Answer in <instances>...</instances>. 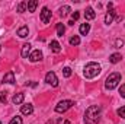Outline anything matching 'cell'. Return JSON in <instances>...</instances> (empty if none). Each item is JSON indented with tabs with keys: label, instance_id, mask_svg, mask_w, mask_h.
Here are the masks:
<instances>
[{
	"label": "cell",
	"instance_id": "484cf974",
	"mask_svg": "<svg viewBox=\"0 0 125 124\" xmlns=\"http://www.w3.org/2000/svg\"><path fill=\"white\" fill-rule=\"evenodd\" d=\"M118 115L122 117V118H125V107H121V108L118 110Z\"/></svg>",
	"mask_w": 125,
	"mask_h": 124
},
{
	"label": "cell",
	"instance_id": "9a60e30c",
	"mask_svg": "<svg viewBox=\"0 0 125 124\" xmlns=\"http://www.w3.org/2000/svg\"><path fill=\"white\" fill-rule=\"evenodd\" d=\"M28 34H29L28 26H22V28H19V29H18V35H19L21 38H26V37H28Z\"/></svg>",
	"mask_w": 125,
	"mask_h": 124
},
{
	"label": "cell",
	"instance_id": "7402d4cb",
	"mask_svg": "<svg viewBox=\"0 0 125 124\" xmlns=\"http://www.w3.org/2000/svg\"><path fill=\"white\" fill-rule=\"evenodd\" d=\"M28 7V1H22V3H19V6H18V12H25V9Z\"/></svg>",
	"mask_w": 125,
	"mask_h": 124
},
{
	"label": "cell",
	"instance_id": "5bb4252c",
	"mask_svg": "<svg viewBox=\"0 0 125 124\" xmlns=\"http://www.w3.org/2000/svg\"><path fill=\"white\" fill-rule=\"evenodd\" d=\"M89 31H90V24H86V22H84V24L80 25V34H82V35H87Z\"/></svg>",
	"mask_w": 125,
	"mask_h": 124
},
{
	"label": "cell",
	"instance_id": "44dd1931",
	"mask_svg": "<svg viewBox=\"0 0 125 124\" xmlns=\"http://www.w3.org/2000/svg\"><path fill=\"white\" fill-rule=\"evenodd\" d=\"M70 10H71V9H70L68 6H64V7H61V9H60V15L64 18V16H67V15L70 13Z\"/></svg>",
	"mask_w": 125,
	"mask_h": 124
},
{
	"label": "cell",
	"instance_id": "cb8c5ba5",
	"mask_svg": "<svg viewBox=\"0 0 125 124\" xmlns=\"http://www.w3.org/2000/svg\"><path fill=\"white\" fill-rule=\"evenodd\" d=\"M62 76L64 77H70L71 76V69L70 67H64L62 69Z\"/></svg>",
	"mask_w": 125,
	"mask_h": 124
},
{
	"label": "cell",
	"instance_id": "ffe728a7",
	"mask_svg": "<svg viewBox=\"0 0 125 124\" xmlns=\"http://www.w3.org/2000/svg\"><path fill=\"white\" fill-rule=\"evenodd\" d=\"M70 44H71V45H79V44H80V38H79L77 35H73V37L70 38Z\"/></svg>",
	"mask_w": 125,
	"mask_h": 124
},
{
	"label": "cell",
	"instance_id": "83f0119b",
	"mask_svg": "<svg viewBox=\"0 0 125 124\" xmlns=\"http://www.w3.org/2000/svg\"><path fill=\"white\" fill-rule=\"evenodd\" d=\"M115 45H116L118 48H121V47L124 45V41H122V39H116V42H115Z\"/></svg>",
	"mask_w": 125,
	"mask_h": 124
},
{
	"label": "cell",
	"instance_id": "603a6c76",
	"mask_svg": "<svg viewBox=\"0 0 125 124\" xmlns=\"http://www.w3.org/2000/svg\"><path fill=\"white\" fill-rule=\"evenodd\" d=\"M9 124H23V121H22V118H21V117H18V115H16V117H13V118L10 120V123H9Z\"/></svg>",
	"mask_w": 125,
	"mask_h": 124
},
{
	"label": "cell",
	"instance_id": "7a4b0ae2",
	"mask_svg": "<svg viewBox=\"0 0 125 124\" xmlns=\"http://www.w3.org/2000/svg\"><path fill=\"white\" fill-rule=\"evenodd\" d=\"M100 73V66L97 63H89L84 67V77L86 79H93Z\"/></svg>",
	"mask_w": 125,
	"mask_h": 124
},
{
	"label": "cell",
	"instance_id": "277c9868",
	"mask_svg": "<svg viewBox=\"0 0 125 124\" xmlns=\"http://www.w3.org/2000/svg\"><path fill=\"white\" fill-rule=\"evenodd\" d=\"M73 107V101H61L58 102V105L55 107V111L57 112H65L67 110H70Z\"/></svg>",
	"mask_w": 125,
	"mask_h": 124
},
{
	"label": "cell",
	"instance_id": "8992f818",
	"mask_svg": "<svg viewBox=\"0 0 125 124\" xmlns=\"http://www.w3.org/2000/svg\"><path fill=\"white\" fill-rule=\"evenodd\" d=\"M51 15H52L51 10L48 7H44L42 12H41V21H42V24H48L50 19H51Z\"/></svg>",
	"mask_w": 125,
	"mask_h": 124
},
{
	"label": "cell",
	"instance_id": "8fae6325",
	"mask_svg": "<svg viewBox=\"0 0 125 124\" xmlns=\"http://www.w3.org/2000/svg\"><path fill=\"white\" fill-rule=\"evenodd\" d=\"M114 16H115V10L114 9H111L108 13H106V16H105V24H112V21H114Z\"/></svg>",
	"mask_w": 125,
	"mask_h": 124
},
{
	"label": "cell",
	"instance_id": "f546056e",
	"mask_svg": "<svg viewBox=\"0 0 125 124\" xmlns=\"http://www.w3.org/2000/svg\"><path fill=\"white\" fill-rule=\"evenodd\" d=\"M64 124H71V121H68V120H65V121H64Z\"/></svg>",
	"mask_w": 125,
	"mask_h": 124
},
{
	"label": "cell",
	"instance_id": "3957f363",
	"mask_svg": "<svg viewBox=\"0 0 125 124\" xmlns=\"http://www.w3.org/2000/svg\"><path fill=\"white\" fill-rule=\"evenodd\" d=\"M121 82V74L119 73H111L108 77H106V82H105V88L112 91L118 86V83Z\"/></svg>",
	"mask_w": 125,
	"mask_h": 124
},
{
	"label": "cell",
	"instance_id": "9c48e42d",
	"mask_svg": "<svg viewBox=\"0 0 125 124\" xmlns=\"http://www.w3.org/2000/svg\"><path fill=\"white\" fill-rule=\"evenodd\" d=\"M21 112H22L23 115H31L32 112H33V107H32L31 104L22 105V108H21Z\"/></svg>",
	"mask_w": 125,
	"mask_h": 124
},
{
	"label": "cell",
	"instance_id": "e0dca14e",
	"mask_svg": "<svg viewBox=\"0 0 125 124\" xmlns=\"http://www.w3.org/2000/svg\"><path fill=\"white\" fill-rule=\"evenodd\" d=\"M121 59H122V56H121L119 53H115V54H112V56L109 57V62H111V63H114V64H115V63L121 62Z\"/></svg>",
	"mask_w": 125,
	"mask_h": 124
},
{
	"label": "cell",
	"instance_id": "6da1fadb",
	"mask_svg": "<svg viewBox=\"0 0 125 124\" xmlns=\"http://www.w3.org/2000/svg\"><path fill=\"white\" fill-rule=\"evenodd\" d=\"M100 111L102 107L100 105H92L86 110L84 114V123L86 124H97L99 123V117H100Z\"/></svg>",
	"mask_w": 125,
	"mask_h": 124
},
{
	"label": "cell",
	"instance_id": "d6a6232c",
	"mask_svg": "<svg viewBox=\"0 0 125 124\" xmlns=\"http://www.w3.org/2000/svg\"><path fill=\"white\" fill-rule=\"evenodd\" d=\"M0 124H1V123H0Z\"/></svg>",
	"mask_w": 125,
	"mask_h": 124
},
{
	"label": "cell",
	"instance_id": "ba28073f",
	"mask_svg": "<svg viewBox=\"0 0 125 124\" xmlns=\"http://www.w3.org/2000/svg\"><path fill=\"white\" fill-rule=\"evenodd\" d=\"M29 60L32 63H36V62H39V60H42V53L39 50H35L31 56H29Z\"/></svg>",
	"mask_w": 125,
	"mask_h": 124
},
{
	"label": "cell",
	"instance_id": "4316f807",
	"mask_svg": "<svg viewBox=\"0 0 125 124\" xmlns=\"http://www.w3.org/2000/svg\"><path fill=\"white\" fill-rule=\"evenodd\" d=\"M119 93H121L122 98H125V83L124 85H121V88H119Z\"/></svg>",
	"mask_w": 125,
	"mask_h": 124
},
{
	"label": "cell",
	"instance_id": "5b68a950",
	"mask_svg": "<svg viewBox=\"0 0 125 124\" xmlns=\"http://www.w3.org/2000/svg\"><path fill=\"white\" fill-rule=\"evenodd\" d=\"M45 82L48 85H51V86H58V79H57V76H55L54 72H48L45 74Z\"/></svg>",
	"mask_w": 125,
	"mask_h": 124
},
{
	"label": "cell",
	"instance_id": "7c38bea8",
	"mask_svg": "<svg viewBox=\"0 0 125 124\" xmlns=\"http://www.w3.org/2000/svg\"><path fill=\"white\" fill-rule=\"evenodd\" d=\"M29 51H31V44H29V42H28V44H23V45H22V53H21L22 57L26 59L28 54H29Z\"/></svg>",
	"mask_w": 125,
	"mask_h": 124
},
{
	"label": "cell",
	"instance_id": "d4e9b609",
	"mask_svg": "<svg viewBox=\"0 0 125 124\" xmlns=\"http://www.w3.org/2000/svg\"><path fill=\"white\" fill-rule=\"evenodd\" d=\"M6 102H7L6 92H0V104H6Z\"/></svg>",
	"mask_w": 125,
	"mask_h": 124
},
{
	"label": "cell",
	"instance_id": "4dcf8cb0",
	"mask_svg": "<svg viewBox=\"0 0 125 124\" xmlns=\"http://www.w3.org/2000/svg\"><path fill=\"white\" fill-rule=\"evenodd\" d=\"M47 124H52V121H48V123H47Z\"/></svg>",
	"mask_w": 125,
	"mask_h": 124
},
{
	"label": "cell",
	"instance_id": "52a82bcc",
	"mask_svg": "<svg viewBox=\"0 0 125 124\" xmlns=\"http://www.w3.org/2000/svg\"><path fill=\"white\" fill-rule=\"evenodd\" d=\"M3 83H16L13 72H7V73L3 76Z\"/></svg>",
	"mask_w": 125,
	"mask_h": 124
},
{
	"label": "cell",
	"instance_id": "2e32d148",
	"mask_svg": "<svg viewBox=\"0 0 125 124\" xmlns=\"http://www.w3.org/2000/svg\"><path fill=\"white\" fill-rule=\"evenodd\" d=\"M50 47H51V50H52V51H54L55 54H58V53L61 51V47H60V44H58L57 41H51Z\"/></svg>",
	"mask_w": 125,
	"mask_h": 124
},
{
	"label": "cell",
	"instance_id": "30bf717a",
	"mask_svg": "<svg viewBox=\"0 0 125 124\" xmlns=\"http://www.w3.org/2000/svg\"><path fill=\"white\" fill-rule=\"evenodd\" d=\"M84 18H86V21H90V19H94V18H96V13H94V10L92 7H87V9H86Z\"/></svg>",
	"mask_w": 125,
	"mask_h": 124
},
{
	"label": "cell",
	"instance_id": "1f68e13d",
	"mask_svg": "<svg viewBox=\"0 0 125 124\" xmlns=\"http://www.w3.org/2000/svg\"><path fill=\"white\" fill-rule=\"evenodd\" d=\"M0 51H1V47H0Z\"/></svg>",
	"mask_w": 125,
	"mask_h": 124
},
{
	"label": "cell",
	"instance_id": "ac0fdd59",
	"mask_svg": "<svg viewBox=\"0 0 125 124\" xmlns=\"http://www.w3.org/2000/svg\"><path fill=\"white\" fill-rule=\"evenodd\" d=\"M36 6H38V1L36 0H31V1H28V12H35V9H36Z\"/></svg>",
	"mask_w": 125,
	"mask_h": 124
},
{
	"label": "cell",
	"instance_id": "d6986e66",
	"mask_svg": "<svg viewBox=\"0 0 125 124\" xmlns=\"http://www.w3.org/2000/svg\"><path fill=\"white\" fill-rule=\"evenodd\" d=\"M64 32H65V26H64L62 24H57V35H58V37H62Z\"/></svg>",
	"mask_w": 125,
	"mask_h": 124
},
{
	"label": "cell",
	"instance_id": "4fadbf2b",
	"mask_svg": "<svg viewBox=\"0 0 125 124\" xmlns=\"http://www.w3.org/2000/svg\"><path fill=\"white\" fill-rule=\"evenodd\" d=\"M23 98H25V96H23V93H16V95L13 96V99H12V101H13V104H15V105H19V104H22V102H23Z\"/></svg>",
	"mask_w": 125,
	"mask_h": 124
},
{
	"label": "cell",
	"instance_id": "f1b7e54d",
	"mask_svg": "<svg viewBox=\"0 0 125 124\" xmlns=\"http://www.w3.org/2000/svg\"><path fill=\"white\" fill-rule=\"evenodd\" d=\"M71 16H73V21H77L80 15H79V12H73V15H71Z\"/></svg>",
	"mask_w": 125,
	"mask_h": 124
}]
</instances>
